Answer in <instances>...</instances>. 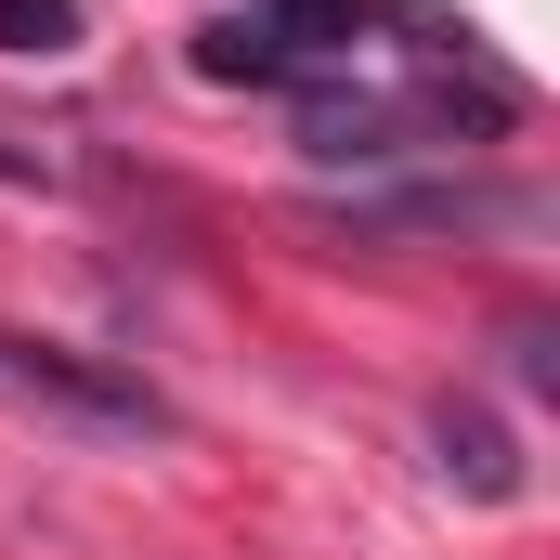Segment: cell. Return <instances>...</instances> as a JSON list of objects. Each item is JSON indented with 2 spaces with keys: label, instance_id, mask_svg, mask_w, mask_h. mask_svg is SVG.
I'll return each instance as SVG.
<instances>
[{
  "label": "cell",
  "instance_id": "2",
  "mask_svg": "<svg viewBox=\"0 0 560 560\" xmlns=\"http://www.w3.org/2000/svg\"><path fill=\"white\" fill-rule=\"evenodd\" d=\"M430 443H443V482H469L482 509H509V495H522V443L482 418V405H430Z\"/></svg>",
  "mask_w": 560,
  "mask_h": 560
},
{
  "label": "cell",
  "instance_id": "1",
  "mask_svg": "<svg viewBox=\"0 0 560 560\" xmlns=\"http://www.w3.org/2000/svg\"><path fill=\"white\" fill-rule=\"evenodd\" d=\"M0 392H13V405H52L66 430H118V443L170 430V405H156L143 378H105V365H79V352H52V339H0Z\"/></svg>",
  "mask_w": 560,
  "mask_h": 560
},
{
  "label": "cell",
  "instance_id": "3",
  "mask_svg": "<svg viewBox=\"0 0 560 560\" xmlns=\"http://www.w3.org/2000/svg\"><path fill=\"white\" fill-rule=\"evenodd\" d=\"M405 131H418V118L378 105V92H313V105H300V143H313L326 170H339V156H405Z\"/></svg>",
  "mask_w": 560,
  "mask_h": 560
},
{
  "label": "cell",
  "instance_id": "5",
  "mask_svg": "<svg viewBox=\"0 0 560 560\" xmlns=\"http://www.w3.org/2000/svg\"><path fill=\"white\" fill-rule=\"evenodd\" d=\"M0 52H79V0H0Z\"/></svg>",
  "mask_w": 560,
  "mask_h": 560
},
{
  "label": "cell",
  "instance_id": "4",
  "mask_svg": "<svg viewBox=\"0 0 560 560\" xmlns=\"http://www.w3.org/2000/svg\"><path fill=\"white\" fill-rule=\"evenodd\" d=\"M196 66H209V79H287V66H313V52L287 39L275 13H235V26H209V39H196Z\"/></svg>",
  "mask_w": 560,
  "mask_h": 560
}]
</instances>
